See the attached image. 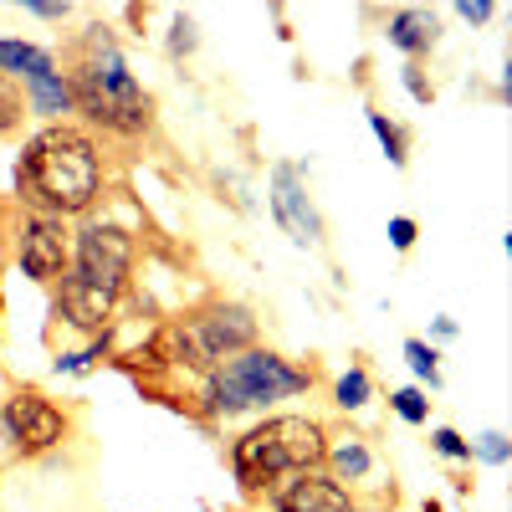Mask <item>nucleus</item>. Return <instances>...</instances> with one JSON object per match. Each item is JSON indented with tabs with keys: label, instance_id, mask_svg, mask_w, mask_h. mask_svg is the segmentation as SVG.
<instances>
[{
	"label": "nucleus",
	"instance_id": "nucleus-2",
	"mask_svg": "<svg viewBox=\"0 0 512 512\" xmlns=\"http://www.w3.org/2000/svg\"><path fill=\"white\" fill-rule=\"evenodd\" d=\"M57 67L67 77L72 113L88 118V128H103V134H113V139H139V134L154 128V98L134 77V67H128L108 21L82 26L67 41Z\"/></svg>",
	"mask_w": 512,
	"mask_h": 512
},
{
	"label": "nucleus",
	"instance_id": "nucleus-14",
	"mask_svg": "<svg viewBox=\"0 0 512 512\" xmlns=\"http://www.w3.org/2000/svg\"><path fill=\"white\" fill-rule=\"evenodd\" d=\"M364 118H369V128H374V139H379L384 159H390L395 169H405V164H410V128L395 123L390 113H379V108H369Z\"/></svg>",
	"mask_w": 512,
	"mask_h": 512
},
{
	"label": "nucleus",
	"instance_id": "nucleus-19",
	"mask_svg": "<svg viewBox=\"0 0 512 512\" xmlns=\"http://www.w3.org/2000/svg\"><path fill=\"white\" fill-rule=\"evenodd\" d=\"M431 451L451 466H472V441H466L456 425H431Z\"/></svg>",
	"mask_w": 512,
	"mask_h": 512
},
{
	"label": "nucleus",
	"instance_id": "nucleus-4",
	"mask_svg": "<svg viewBox=\"0 0 512 512\" xmlns=\"http://www.w3.org/2000/svg\"><path fill=\"white\" fill-rule=\"evenodd\" d=\"M328 451V425L318 415H267L231 441V477L246 502H267L287 477L318 472Z\"/></svg>",
	"mask_w": 512,
	"mask_h": 512
},
{
	"label": "nucleus",
	"instance_id": "nucleus-23",
	"mask_svg": "<svg viewBox=\"0 0 512 512\" xmlns=\"http://www.w3.org/2000/svg\"><path fill=\"white\" fill-rule=\"evenodd\" d=\"M384 236H390V246L405 256V251H415V236H420V226H415V216H390V231H384Z\"/></svg>",
	"mask_w": 512,
	"mask_h": 512
},
{
	"label": "nucleus",
	"instance_id": "nucleus-12",
	"mask_svg": "<svg viewBox=\"0 0 512 512\" xmlns=\"http://www.w3.org/2000/svg\"><path fill=\"white\" fill-rule=\"evenodd\" d=\"M113 333H118V323H113L108 333L88 338V349H57V354H52V374H57V379H82V374L103 369V364L113 359V349H118Z\"/></svg>",
	"mask_w": 512,
	"mask_h": 512
},
{
	"label": "nucleus",
	"instance_id": "nucleus-18",
	"mask_svg": "<svg viewBox=\"0 0 512 512\" xmlns=\"http://www.w3.org/2000/svg\"><path fill=\"white\" fill-rule=\"evenodd\" d=\"M26 93H21V82H11L6 72H0V139H11L21 134V123H26Z\"/></svg>",
	"mask_w": 512,
	"mask_h": 512
},
{
	"label": "nucleus",
	"instance_id": "nucleus-9",
	"mask_svg": "<svg viewBox=\"0 0 512 512\" xmlns=\"http://www.w3.org/2000/svg\"><path fill=\"white\" fill-rule=\"evenodd\" d=\"M267 507H272V512H354L359 502H354L349 487H338L323 466H318V472L287 477V482L267 497Z\"/></svg>",
	"mask_w": 512,
	"mask_h": 512
},
{
	"label": "nucleus",
	"instance_id": "nucleus-21",
	"mask_svg": "<svg viewBox=\"0 0 512 512\" xmlns=\"http://www.w3.org/2000/svg\"><path fill=\"white\" fill-rule=\"evenodd\" d=\"M472 461H482V466H507V461H512V436H507V431H482V436H472Z\"/></svg>",
	"mask_w": 512,
	"mask_h": 512
},
{
	"label": "nucleus",
	"instance_id": "nucleus-8",
	"mask_svg": "<svg viewBox=\"0 0 512 512\" xmlns=\"http://www.w3.org/2000/svg\"><path fill=\"white\" fill-rule=\"evenodd\" d=\"M11 251H16V267L36 282V287H57L67 272V256H72V231L67 221L52 216H26L11 226Z\"/></svg>",
	"mask_w": 512,
	"mask_h": 512
},
{
	"label": "nucleus",
	"instance_id": "nucleus-11",
	"mask_svg": "<svg viewBox=\"0 0 512 512\" xmlns=\"http://www.w3.org/2000/svg\"><path fill=\"white\" fill-rule=\"evenodd\" d=\"M384 36H390V47L405 52V62H420L436 52L441 41V16L425 11V6H400L390 21H384Z\"/></svg>",
	"mask_w": 512,
	"mask_h": 512
},
{
	"label": "nucleus",
	"instance_id": "nucleus-13",
	"mask_svg": "<svg viewBox=\"0 0 512 512\" xmlns=\"http://www.w3.org/2000/svg\"><path fill=\"white\" fill-rule=\"evenodd\" d=\"M57 52L52 47H36V41H21V36H0V72L11 82H26L31 72H41Z\"/></svg>",
	"mask_w": 512,
	"mask_h": 512
},
{
	"label": "nucleus",
	"instance_id": "nucleus-22",
	"mask_svg": "<svg viewBox=\"0 0 512 512\" xmlns=\"http://www.w3.org/2000/svg\"><path fill=\"white\" fill-rule=\"evenodd\" d=\"M400 82H405V93H410L420 108L436 103V82L425 77V62H405V67H400Z\"/></svg>",
	"mask_w": 512,
	"mask_h": 512
},
{
	"label": "nucleus",
	"instance_id": "nucleus-24",
	"mask_svg": "<svg viewBox=\"0 0 512 512\" xmlns=\"http://www.w3.org/2000/svg\"><path fill=\"white\" fill-rule=\"evenodd\" d=\"M21 11H26V16H36V21H67V16H72L67 0H26Z\"/></svg>",
	"mask_w": 512,
	"mask_h": 512
},
{
	"label": "nucleus",
	"instance_id": "nucleus-26",
	"mask_svg": "<svg viewBox=\"0 0 512 512\" xmlns=\"http://www.w3.org/2000/svg\"><path fill=\"white\" fill-rule=\"evenodd\" d=\"M6 466H16V446L6 436V425H0V472H6Z\"/></svg>",
	"mask_w": 512,
	"mask_h": 512
},
{
	"label": "nucleus",
	"instance_id": "nucleus-10",
	"mask_svg": "<svg viewBox=\"0 0 512 512\" xmlns=\"http://www.w3.org/2000/svg\"><path fill=\"white\" fill-rule=\"evenodd\" d=\"M374 446L364 431H354V425H328V451H323V472L338 482V487H359L374 477Z\"/></svg>",
	"mask_w": 512,
	"mask_h": 512
},
{
	"label": "nucleus",
	"instance_id": "nucleus-7",
	"mask_svg": "<svg viewBox=\"0 0 512 512\" xmlns=\"http://www.w3.org/2000/svg\"><path fill=\"white\" fill-rule=\"evenodd\" d=\"M267 210H272V221L292 236V246H308V251L323 246L328 226H323V210L313 200L308 169L297 159H277L272 164V175H267Z\"/></svg>",
	"mask_w": 512,
	"mask_h": 512
},
{
	"label": "nucleus",
	"instance_id": "nucleus-6",
	"mask_svg": "<svg viewBox=\"0 0 512 512\" xmlns=\"http://www.w3.org/2000/svg\"><path fill=\"white\" fill-rule=\"evenodd\" d=\"M0 425L16 446V461H41L72 441V410L36 384H11L6 400H0Z\"/></svg>",
	"mask_w": 512,
	"mask_h": 512
},
{
	"label": "nucleus",
	"instance_id": "nucleus-5",
	"mask_svg": "<svg viewBox=\"0 0 512 512\" xmlns=\"http://www.w3.org/2000/svg\"><path fill=\"white\" fill-rule=\"evenodd\" d=\"M134 267H139V231L134 226H123L113 216H88L72 231L67 277L88 282L93 292L123 303L134 292Z\"/></svg>",
	"mask_w": 512,
	"mask_h": 512
},
{
	"label": "nucleus",
	"instance_id": "nucleus-30",
	"mask_svg": "<svg viewBox=\"0 0 512 512\" xmlns=\"http://www.w3.org/2000/svg\"><path fill=\"white\" fill-rule=\"evenodd\" d=\"M0 318H6V297H0Z\"/></svg>",
	"mask_w": 512,
	"mask_h": 512
},
{
	"label": "nucleus",
	"instance_id": "nucleus-17",
	"mask_svg": "<svg viewBox=\"0 0 512 512\" xmlns=\"http://www.w3.org/2000/svg\"><path fill=\"white\" fill-rule=\"evenodd\" d=\"M164 52L169 62H190L200 52V21L190 11H175V21H169V36H164Z\"/></svg>",
	"mask_w": 512,
	"mask_h": 512
},
{
	"label": "nucleus",
	"instance_id": "nucleus-27",
	"mask_svg": "<svg viewBox=\"0 0 512 512\" xmlns=\"http://www.w3.org/2000/svg\"><path fill=\"white\" fill-rule=\"evenodd\" d=\"M431 333L441 338V344H451V338H456V318H436V323H431Z\"/></svg>",
	"mask_w": 512,
	"mask_h": 512
},
{
	"label": "nucleus",
	"instance_id": "nucleus-3",
	"mask_svg": "<svg viewBox=\"0 0 512 512\" xmlns=\"http://www.w3.org/2000/svg\"><path fill=\"white\" fill-rule=\"evenodd\" d=\"M318 384V364H292L277 349H246L226 364H216L210 374H200L190 384L195 410L205 420V436H216V425L241 420V415H267L272 405L292 400V395H308Z\"/></svg>",
	"mask_w": 512,
	"mask_h": 512
},
{
	"label": "nucleus",
	"instance_id": "nucleus-16",
	"mask_svg": "<svg viewBox=\"0 0 512 512\" xmlns=\"http://www.w3.org/2000/svg\"><path fill=\"white\" fill-rule=\"evenodd\" d=\"M405 364L420 384H431V390H441V349L431 344V338H405Z\"/></svg>",
	"mask_w": 512,
	"mask_h": 512
},
{
	"label": "nucleus",
	"instance_id": "nucleus-28",
	"mask_svg": "<svg viewBox=\"0 0 512 512\" xmlns=\"http://www.w3.org/2000/svg\"><path fill=\"white\" fill-rule=\"evenodd\" d=\"M420 512H441V502H431V497H425V502H420Z\"/></svg>",
	"mask_w": 512,
	"mask_h": 512
},
{
	"label": "nucleus",
	"instance_id": "nucleus-1",
	"mask_svg": "<svg viewBox=\"0 0 512 512\" xmlns=\"http://www.w3.org/2000/svg\"><path fill=\"white\" fill-rule=\"evenodd\" d=\"M108 190V164L88 128L77 123H47L21 144L11 169V195L26 216H93V205Z\"/></svg>",
	"mask_w": 512,
	"mask_h": 512
},
{
	"label": "nucleus",
	"instance_id": "nucleus-15",
	"mask_svg": "<svg viewBox=\"0 0 512 512\" xmlns=\"http://www.w3.org/2000/svg\"><path fill=\"white\" fill-rule=\"evenodd\" d=\"M369 400H374V379H369V369H364V364H349L344 374L333 379V405L344 410V415L364 410Z\"/></svg>",
	"mask_w": 512,
	"mask_h": 512
},
{
	"label": "nucleus",
	"instance_id": "nucleus-20",
	"mask_svg": "<svg viewBox=\"0 0 512 512\" xmlns=\"http://www.w3.org/2000/svg\"><path fill=\"white\" fill-rule=\"evenodd\" d=\"M390 410H395L405 425H425V420H431V400H425V390H415V384H400V390H390Z\"/></svg>",
	"mask_w": 512,
	"mask_h": 512
},
{
	"label": "nucleus",
	"instance_id": "nucleus-25",
	"mask_svg": "<svg viewBox=\"0 0 512 512\" xmlns=\"http://www.w3.org/2000/svg\"><path fill=\"white\" fill-rule=\"evenodd\" d=\"M456 16H461L466 26H487V21L497 16V6H492V0H456Z\"/></svg>",
	"mask_w": 512,
	"mask_h": 512
},
{
	"label": "nucleus",
	"instance_id": "nucleus-29",
	"mask_svg": "<svg viewBox=\"0 0 512 512\" xmlns=\"http://www.w3.org/2000/svg\"><path fill=\"white\" fill-rule=\"evenodd\" d=\"M354 512H395V507H384V502H379V507H354Z\"/></svg>",
	"mask_w": 512,
	"mask_h": 512
}]
</instances>
